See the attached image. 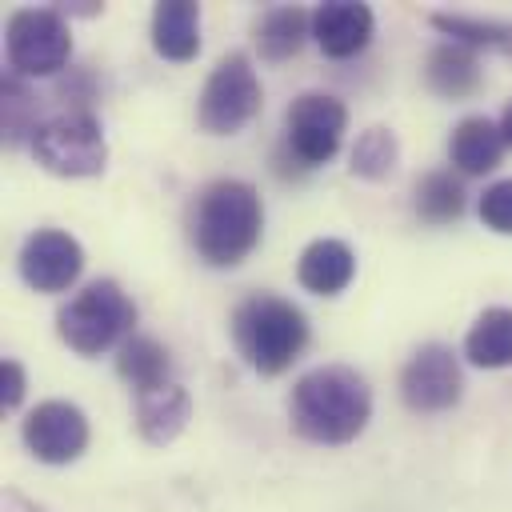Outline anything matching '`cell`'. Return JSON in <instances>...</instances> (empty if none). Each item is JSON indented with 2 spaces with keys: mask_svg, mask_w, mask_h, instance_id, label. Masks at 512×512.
Wrapping results in <instances>:
<instances>
[{
  "mask_svg": "<svg viewBox=\"0 0 512 512\" xmlns=\"http://www.w3.org/2000/svg\"><path fill=\"white\" fill-rule=\"evenodd\" d=\"M288 420L308 444H348L372 420V388L348 364H320L296 380Z\"/></svg>",
  "mask_w": 512,
  "mask_h": 512,
  "instance_id": "1",
  "label": "cell"
},
{
  "mask_svg": "<svg viewBox=\"0 0 512 512\" xmlns=\"http://www.w3.org/2000/svg\"><path fill=\"white\" fill-rule=\"evenodd\" d=\"M264 232V200L256 184L224 176L196 192L188 212V240L212 268H236Z\"/></svg>",
  "mask_w": 512,
  "mask_h": 512,
  "instance_id": "2",
  "label": "cell"
},
{
  "mask_svg": "<svg viewBox=\"0 0 512 512\" xmlns=\"http://www.w3.org/2000/svg\"><path fill=\"white\" fill-rule=\"evenodd\" d=\"M232 340L252 372L280 376L308 348V316L276 292H252L232 312Z\"/></svg>",
  "mask_w": 512,
  "mask_h": 512,
  "instance_id": "3",
  "label": "cell"
},
{
  "mask_svg": "<svg viewBox=\"0 0 512 512\" xmlns=\"http://www.w3.org/2000/svg\"><path fill=\"white\" fill-rule=\"evenodd\" d=\"M136 324V304L116 280H92L84 284L60 312H56V332L60 340L80 352V356H100L132 336Z\"/></svg>",
  "mask_w": 512,
  "mask_h": 512,
  "instance_id": "4",
  "label": "cell"
},
{
  "mask_svg": "<svg viewBox=\"0 0 512 512\" xmlns=\"http://www.w3.org/2000/svg\"><path fill=\"white\" fill-rule=\"evenodd\" d=\"M32 156L44 172L64 176V180H80V176H100L108 164V140L100 120L88 108H64L56 116H48L36 136H32Z\"/></svg>",
  "mask_w": 512,
  "mask_h": 512,
  "instance_id": "5",
  "label": "cell"
},
{
  "mask_svg": "<svg viewBox=\"0 0 512 512\" xmlns=\"http://www.w3.org/2000/svg\"><path fill=\"white\" fill-rule=\"evenodd\" d=\"M260 104H264V88H260L252 60L244 52H228L216 60V68L208 72V80L200 88L196 124L208 136H232L256 120Z\"/></svg>",
  "mask_w": 512,
  "mask_h": 512,
  "instance_id": "6",
  "label": "cell"
},
{
  "mask_svg": "<svg viewBox=\"0 0 512 512\" xmlns=\"http://www.w3.org/2000/svg\"><path fill=\"white\" fill-rule=\"evenodd\" d=\"M8 68L24 80L56 76L72 60V28L60 8H16L4 24Z\"/></svg>",
  "mask_w": 512,
  "mask_h": 512,
  "instance_id": "7",
  "label": "cell"
},
{
  "mask_svg": "<svg viewBox=\"0 0 512 512\" xmlns=\"http://www.w3.org/2000/svg\"><path fill=\"white\" fill-rule=\"evenodd\" d=\"M348 132V108L332 92H300L284 112V148L300 172L328 164Z\"/></svg>",
  "mask_w": 512,
  "mask_h": 512,
  "instance_id": "8",
  "label": "cell"
},
{
  "mask_svg": "<svg viewBox=\"0 0 512 512\" xmlns=\"http://www.w3.org/2000/svg\"><path fill=\"white\" fill-rule=\"evenodd\" d=\"M464 396V372L448 344H420L400 368V400L420 416L456 408Z\"/></svg>",
  "mask_w": 512,
  "mask_h": 512,
  "instance_id": "9",
  "label": "cell"
},
{
  "mask_svg": "<svg viewBox=\"0 0 512 512\" xmlns=\"http://www.w3.org/2000/svg\"><path fill=\"white\" fill-rule=\"evenodd\" d=\"M20 280L36 292H68L84 272V248L64 228H36L16 256Z\"/></svg>",
  "mask_w": 512,
  "mask_h": 512,
  "instance_id": "10",
  "label": "cell"
},
{
  "mask_svg": "<svg viewBox=\"0 0 512 512\" xmlns=\"http://www.w3.org/2000/svg\"><path fill=\"white\" fill-rule=\"evenodd\" d=\"M20 436L40 464H72L88 448V416L72 400H44L24 416Z\"/></svg>",
  "mask_w": 512,
  "mask_h": 512,
  "instance_id": "11",
  "label": "cell"
},
{
  "mask_svg": "<svg viewBox=\"0 0 512 512\" xmlns=\"http://www.w3.org/2000/svg\"><path fill=\"white\" fill-rule=\"evenodd\" d=\"M376 32V16L368 4L356 0H324L312 12V40L328 60H348L368 48Z\"/></svg>",
  "mask_w": 512,
  "mask_h": 512,
  "instance_id": "12",
  "label": "cell"
},
{
  "mask_svg": "<svg viewBox=\"0 0 512 512\" xmlns=\"http://www.w3.org/2000/svg\"><path fill=\"white\" fill-rule=\"evenodd\" d=\"M356 276V256L344 240L320 236L296 260V280L316 296H340Z\"/></svg>",
  "mask_w": 512,
  "mask_h": 512,
  "instance_id": "13",
  "label": "cell"
},
{
  "mask_svg": "<svg viewBox=\"0 0 512 512\" xmlns=\"http://www.w3.org/2000/svg\"><path fill=\"white\" fill-rule=\"evenodd\" d=\"M504 132H500V120H488V116H464L452 136H448V160L456 172L464 176H484L500 164L504 156Z\"/></svg>",
  "mask_w": 512,
  "mask_h": 512,
  "instance_id": "14",
  "label": "cell"
},
{
  "mask_svg": "<svg viewBox=\"0 0 512 512\" xmlns=\"http://www.w3.org/2000/svg\"><path fill=\"white\" fill-rule=\"evenodd\" d=\"M188 416H192V396H188V388L184 384H164V388H156V392H144V396H136V428H140V436L148 440V444H172L180 432H184V424H188Z\"/></svg>",
  "mask_w": 512,
  "mask_h": 512,
  "instance_id": "15",
  "label": "cell"
},
{
  "mask_svg": "<svg viewBox=\"0 0 512 512\" xmlns=\"http://www.w3.org/2000/svg\"><path fill=\"white\" fill-rule=\"evenodd\" d=\"M480 80H484L480 56H476L472 48H464V44L444 40V44H436V48L428 52V60H424V84H428L436 96H444V100H464V96H472V92L480 88Z\"/></svg>",
  "mask_w": 512,
  "mask_h": 512,
  "instance_id": "16",
  "label": "cell"
},
{
  "mask_svg": "<svg viewBox=\"0 0 512 512\" xmlns=\"http://www.w3.org/2000/svg\"><path fill=\"white\" fill-rule=\"evenodd\" d=\"M152 48L164 60H192L200 52V4L160 0L152 8Z\"/></svg>",
  "mask_w": 512,
  "mask_h": 512,
  "instance_id": "17",
  "label": "cell"
},
{
  "mask_svg": "<svg viewBox=\"0 0 512 512\" xmlns=\"http://www.w3.org/2000/svg\"><path fill=\"white\" fill-rule=\"evenodd\" d=\"M116 372H120V380H124L136 396H144V392H156V388L172 384V356H168V348H164L160 340H152V336H128V340L120 344Z\"/></svg>",
  "mask_w": 512,
  "mask_h": 512,
  "instance_id": "18",
  "label": "cell"
},
{
  "mask_svg": "<svg viewBox=\"0 0 512 512\" xmlns=\"http://www.w3.org/2000/svg\"><path fill=\"white\" fill-rule=\"evenodd\" d=\"M312 36V16L296 4H272L256 20V48L264 60H288Z\"/></svg>",
  "mask_w": 512,
  "mask_h": 512,
  "instance_id": "19",
  "label": "cell"
},
{
  "mask_svg": "<svg viewBox=\"0 0 512 512\" xmlns=\"http://www.w3.org/2000/svg\"><path fill=\"white\" fill-rule=\"evenodd\" d=\"M464 356L476 368H512V308H484L464 336Z\"/></svg>",
  "mask_w": 512,
  "mask_h": 512,
  "instance_id": "20",
  "label": "cell"
},
{
  "mask_svg": "<svg viewBox=\"0 0 512 512\" xmlns=\"http://www.w3.org/2000/svg\"><path fill=\"white\" fill-rule=\"evenodd\" d=\"M428 24L436 32H444L452 44H464L472 52L492 48L512 56V20H496V16H472V12H432Z\"/></svg>",
  "mask_w": 512,
  "mask_h": 512,
  "instance_id": "21",
  "label": "cell"
},
{
  "mask_svg": "<svg viewBox=\"0 0 512 512\" xmlns=\"http://www.w3.org/2000/svg\"><path fill=\"white\" fill-rule=\"evenodd\" d=\"M412 208L424 224H452L460 220L464 212V184L444 172V168H432L416 180V192H412Z\"/></svg>",
  "mask_w": 512,
  "mask_h": 512,
  "instance_id": "22",
  "label": "cell"
},
{
  "mask_svg": "<svg viewBox=\"0 0 512 512\" xmlns=\"http://www.w3.org/2000/svg\"><path fill=\"white\" fill-rule=\"evenodd\" d=\"M400 164V140L392 128L384 124H372L356 136L352 144V176L360 180H388Z\"/></svg>",
  "mask_w": 512,
  "mask_h": 512,
  "instance_id": "23",
  "label": "cell"
},
{
  "mask_svg": "<svg viewBox=\"0 0 512 512\" xmlns=\"http://www.w3.org/2000/svg\"><path fill=\"white\" fill-rule=\"evenodd\" d=\"M0 112H4V140H8V144H20V140L32 144L36 128L44 124V120H40V104H36V96L28 92L24 76H16V72L4 76V100H0Z\"/></svg>",
  "mask_w": 512,
  "mask_h": 512,
  "instance_id": "24",
  "label": "cell"
},
{
  "mask_svg": "<svg viewBox=\"0 0 512 512\" xmlns=\"http://www.w3.org/2000/svg\"><path fill=\"white\" fill-rule=\"evenodd\" d=\"M484 228L500 232V236H512V176L508 180H496L480 192V204H476Z\"/></svg>",
  "mask_w": 512,
  "mask_h": 512,
  "instance_id": "25",
  "label": "cell"
},
{
  "mask_svg": "<svg viewBox=\"0 0 512 512\" xmlns=\"http://www.w3.org/2000/svg\"><path fill=\"white\" fill-rule=\"evenodd\" d=\"M24 388H28V372H24V364L12 360V356H4V360H0V404H4V408H20Z\"/></svg>",
  "mask_w": 512,
  "mask_h": 512,
  "instance_id": "26",
  "label": "cell"
},
{
  "mask_svg": "<svg viewBox=\"0 0 512 512\" xmlns=\"http://www.w3.org/2000/svg\"><path fill=\"white\" fill-rule=\"evenodd\" d=\"M500 132H504V144L512 148V100H508L504 112H500Z\"/></svg>",
  "mask_w": 512,
  "mask_h": 512,
  "instance_id": "27",
  "label": "cell"
}]
</instances>
